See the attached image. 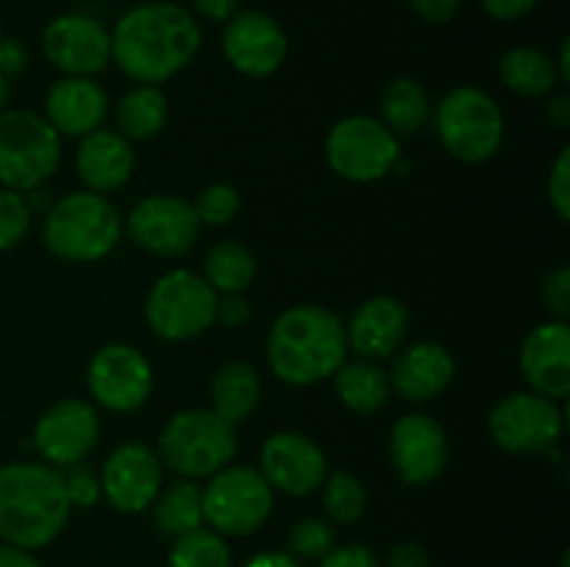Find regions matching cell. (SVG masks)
<instances>
[{"instance_id":"cell-1","label":"cell","mask_w":570,"mask_h":567,"mask_svg":"<svg viewBox=\"0 0 570 567\" xmlns=\"http://www.w3.org/2000/svg\"><path fill=\"white\" fill-rule=\"evenodd\" d=\"M204 31L193 11L167 0L128 9L111 28V61L126 78L148 87L170 81L193 64Z\"/></svg>"},{"instance_id":"cell-2","label":"cell","mask_w":570,"mask_h":567,"mask_svg":"<svg viewBox=\"0 0 570 567\" xmlns=\"http://www.w3.org/2000/svg\"><path fill=\"white\" fill-rule=\"evenodd\" d=\"M348 356L345 322L315 304L289 306L267 334V365L289 387H312L337 372Z\"/></svg>"},{"instance_id":"cell-3","label":"cell","mask_w":570,"mask_h":567,"mask_svg":"<svg viewBox=\"0 0 570 567\" xmlns=\"http://www.w3.org/2000/svg\"><path fill=\"white\" fill-rule=\"evenodd\" d=\"M61 470L45 461L0 467V543L37 550L53 543L70 520Z\"/></svg>"},{"instance_id":"cell-4","label":"cell","mask_w":570,"mask_h":567,"mask_svg":"<svg viewBox=\"0 0 570 567\" xmlns=\"http://www.w3.org/2000/svg\"><path fill=\"white\" fill-rule=\"evenodd\" d=\"M122 237V217L117 206L100 192H70L50 206L42 222V242L56 259L89 265L117 248Z\"/></svg>"},{"instance_id":"cell-5","label":"cell","mask_w":570,"mask_h":567,"mask_svg":"<svg viewBox=\"0 0 570 567\" xmlns=\"http://www.w3.org/2000/svg\"><path fill=\"white\" fill-rule=\"evenodd\" d=\"M159 459L181 478H212L237 456L232 422L212 409H184L165 422L159 434Z\"/></svg>"},{"instance_id":"cell-6","label":"cell","mask_w":570,"mask_h":567,"mask_svg":"<svg viewBox=\"0 0 570 567\" xmlns=\"http://www.w3.org/2000/svg\"><path fill=\"white\" fill-rule=\"evenodd\" d=\"M434 126L443 148L465 165H482L493 159L504 142L501 106L476 87L451 89L440 100Z\"/></svg>"},{"instance_id":"cell-7","label":"cell","mask_w":570,"mask_h":567,"mask_svg":"<svg viewBox=\"0 0 570 567\" xmlns=\"http://www.w3.org/2000/svg\"><path fill=\"white\" fill-rule=\"evenodd\" d=\"M61 161V137L33 111H0V183L17 192L42 187Z\"/></svg>"},{"instance_id":"cell-8","label":"cell","mask_w":570,"mask_h":567,"mask_svg":"<svg viewBox=\"0 0 570 567\" xmlns=\"http://www.w3.org/2000/svg\"><path fill=\"white\" fill-rule=\"evenodd\" d=\"M273 515V489L256 467L228 465L204 487V523L220 537H250Z\"/></svg>"},{"instance_id":"cell-9","label":"cell","mask_w":570,"mask_h":567,"mask_svg":"<svg viewBox=\"0 0 570 567\" xmlns=\"http://www.w3.org/2000/svg\"><path fill=\"white\" fill-rule=\"evenodd\" d=\"M217 292L193 270H170L150 287L145 317L154 334L170 342H187L215 326Z\"/></svg>"},{"instance_id":"cell-10","label":"cell","mask_w":570,"mask_h":567,"mask_svg":"<svg viewBox=\"0 0 570 567\" xmlns=\"http://www.w3.org/2000/svg\"><path fill=\"white\" fill-rule=\"evenodd\" d=\"M399 137L373 117L354 115L340 120L326 137V161L340 178L371 183L399 165Z\"/></svg>"},{"instance_id":"cell-11","label":"cell","mask_w":570,"mask_h":567,"mask_svg":"<svg viewBox=\"0 0 570 567\" xmlns=\"http://www.w3.org/2000/svg\"><path fill=\"white\" fill-rule=\"evenodd\" d=\"M490 437L507 454H546L560 442L566 431L562 409L557 400L523 389L501 398L490 411Z\"/></svg>"},{"instance_id":"cell-12","label":"cell","mask_w":570,"mask_h":567,"mask_svg":"<svg viewBox=\"0 0 570 567\" xmlns=\"http://www.w3.org/2000/svg\"><path fill=\"white\" fill-rule=\"evenodd\" d=\"M89 395L109 411H137L154 392V367L148 356L126 342H109L89 359Z\"/></svg>"},{"instance_id":"cell-13","label":"cell","mask_w":570,"mask_h":567,"mask_svg":"<svg viewBox=\"0 0 570 567\" xmlns=\"http://www.w3.org/2000/svg\"><path fill=\"white\" fill-rule=\"evenodd\" d=\"M100 437V417L92 404L81 398H65L50 406L33 426L31 445L45 465L67 470L81 465Z\"/></svg>"},{"instance_id":"cell-14","label":"cell","mask_w":570,"mask_h":567,"mask_svg":"<svg viewBox=\"0 0 570 567\" xmlns=\"http://www.w3.org/2000/svg\"><path fill=\"white\" fill-rule=\"evenodd\" d=\"M165 487V465L159 454L145 442H122L106 456L100 472V495L111 509L122 515H139L150 509Z\"/></svg>"},{"instance_id":"cell-15","label":"cell","mask_w":570,"mask_h":567,"mask_svg":"<svg viewBox=\"0 0 570 567\" xmlns=\"http://www.w3.org/2000/svg\"><path fill=\"white\" fill-rule=\"evenodd\" d=\"M42 53L65 76L92 78L111 61V31L95 17L70 11L48 22Z\"/></svg>"},{"instance_id":"cell-16","label":"cell","mask_w":570,"mask_h":567,"mask_svg":"<svg viewBox=\"0 0 570 567\" xmlns=\"http://www.w3.org/2000/svg\"><path fill=\"white\" fill-rule=\"evenodd\" d=\"M128 237L154 256H184L200 233L195 206L178 195H150L126 220Z\"/></svg>"},{"instance_id":"cell-17","label":"cell","mask_w":570,"mask_h":567,"mask_svg":"<svg viewBox=\"0 0 570 567\" xmlns=\"http://www.w3.org/2000/svg\"><path fill=\"white\" fill-rule=\"evenodd\" d=\"M273 493H284L289 498H301L315 489L328 476L326 454L315 439L298 431H278L265 439L259 450V467Z\"/></svg>"},{"instance_id":"cell-18","label":"cell","mask_w":570,"mask_h":567,"mask_svg":"<svg viewBox=\"0 0 570 567\" xmlns=\"http://www.w3.org/2000/svg\"><path fill=\"white\" fill-rule=\"evenodd\" d=\"M287 33L265 11H237L223 31V56L248 78H267L287 59Z\"/></svg>"},{"instance_id":"cell-19","label":"cell","mask_w":570,"mask_h":567,"mask_svg":"<svg viewBox=\"0 0 570 567\" xmlns=\"http://www.w3.org/2000/svg\"><path fill=\"white\" fill-rule=\"evenodd\" d=\"M390 459L395 472L412 487H426L449 465V437L434 417L412 411L399 417L390 431Z\"/></svg>"},{"instance_id":"cell-20","label":"cell","mask_w":570,"mask_h":567,"mask_svg":"<svg viewBox=\"0 0 570 567\" xmlns=\"http://www.w3.org/2000/svg\"><path fill=\"white\" fill-rule=\"evenodd\" d=\"M521 376L532 392L551 400H566L570 395V328L568 320L540 322L527 334L521 345Z\"/></svg>"},{"instance_id":"cell-21","label":"cell","mask_w":570,"mask_h":567,"mask_svg":"<svg viewBox=\"0 0 570 567\" xmlns=\"http://www.w3.org/2000/svg\"><path fill=\"white\" fill-rule=\"evenodd\" d=\"M109 115V94L95 78L65 76L48 89L45 98V120L56 128L59 137L83 139L87 133L104 128Z\"/></svg>"},{"instance_id":"cell-22","label":"cell","mask_w":570,"mask_h":567,"mask_svg":"<svg viewBox=\"0 0 570 567\" xmlns=\"http://www.w3.org/2000/svg\"><path fill=\"white\" fill-rule=\"evenodd\" d=\"M406 331H410L406 306L393 295H373L354 311L351 322L345 326V339L360 359L379 361L401 348Z\"/></svg>"},{"instance_id":"cell-23","label":"cell","mask_w":570,"mask_h":567,"mask_svg":"<svg viewBox=\"0 0 570 567\" xmlns=\"http://www.w3.org/2000/svg\"><path fill=\"white\" fill-rule=\"evenodd\" d=\"M456 361L440 342H415L393 361L390 387L410 404H429L454 381Z\"/></svg>"},{"instance_id":"cell-24","label":"cell","mask_w":570,"mask_h":567,"mask_svg":"<svg viewBox=\"0 0 570 567\" xmlns=\"http://www.w3.org/2000/svg\"><path fill=\"white\" fill-rule=\"evenodd\" d=\"M137 156L120 131L98 128L87 133L76 150V172L89 192H115L131 178Z\"/></svg>"},{"instance_id":"cell-25","label":"cell","mask_w":570,"mask_h":567,"mask_svg":"<svg viewBox=\"0 0 570 567\" xmlns=\"http://www.w3.org/2000/svg\"><path fill=\"white\" fill-rule=\"evenodd\" d=\"M209 398L212 411L220 415L223 420L232 422V426L245 422L256 409H259V372H256V367L248 365V361H226V365L212 376Z\"/></svg>"},{"instance_id":"cell-26","label":"cell","mask_w":570,"mask_h":567,"mask_svg":"<svg viewBox=\"0 0 570 567\" xmlns=\"http://www.w3.org/2000/svg\"><path fill=\"white\" fill-rule=\"evenodd\" d=\"M334 392L345 409L356 415H376L387 404L390 376L371 359H345L334 372Z\"/></svg>"},{"instance_id":"cell-27","label":"cell","mask_w":570,"mask_h":567,"mask_svg":"<svg viewBox=\"0 0 570 567\" xmlns=\"http://www.w3.org/2000/svg\"><path fill=\"white\" fill-rule=\"evenodd\" d=\"M154 509V523L165 537H184V534L204 528V489L189 478H176L159 489Z\"/></svg>"},{"instance_id":"cell-28","label":"cell","mask_w":570,"mask_h":567,"mask_svg":"<svg viewBox=\"0 0 570 567\" xmlns=\"http://www.w3.org/2000/svg\"><path fill=\"white\" fill-rule=\"evenodd\" d=\"M499 76L507 89L523 98H543L560 83L557 64L549 53L538 48H512L501 56Z\"/></svg>"},{"instance_id":"cell-29","label":"cell","mask_w":570,"mask_h":567,"mask_svg":"<svg viewBox=\"0 0 570 567\" xmlns=\"http://www.w3.org/2000/svg\"><path fill=\"white\" fill-rule=\"evenodd\" d=\"M432 115L429 94L415 78H393L382 92V122L395 137H410L426 126Z\"/></svg>"},{"instance_id":"cell-30","label":"cell","mask_w":570,"mask_h":567,"mask_svg":"<svg viewBox=\"0 0 570 567\" xmlns=\"http://www.w3.org/2000/svg\"><path fill=\"white\" fill-rule=\"evenodd\" d=\"M167 98L159 87L139 83L131 92H126L117 103V128L122 137L131 139H154L167 122Z\"/></svg>"},{"instance_id":"cell-31","label":"cell","mask_w":570,"mask_h":567,"mask_svg":"<svg viewBox=\"0 0 570 567\" xmlns=\"http://www.w3.org/2000/svg\"><path fill=\"white\" fill-rule=\"evenodd\" d=\"M204 278L217 295L245 292L256 278V259L243 242L228 239V242L215 245L206 256Z\"/></svg>"},{"instance_id":"cell-32","label":"cell","mask_w":570,"mask_h":567,"mask_svg":"<svg viewBox=\"0 0 570 567\" xmlns=\"http://www.w3.org/2000/svg\"><path fill=\"white\" fill-rule=\"evenodd\" d=\"M167 567H234V556L226 537L212 528H195L173 539Z\"/></svg>"},{"instance_id":"cell-33","label":"cell","mask_w":570,"mask_h":567,"mask_svg":"<svg viewBox=\"0 0 570 567\" xmlns=\"http://www.w3.org/2000/svg\"><path fill=\"white\" fill-rule=\"evenodd\" d=\"M321 487L323 509H326V515L334 523L351 526V523H356L365 515L367 493L356 476H351V472H332V476H326V481Z\"/></svg>"},{"instance_id":"cell-34","label":"cell","mask_w":570,"mask_h":567,"mask_svg":"<svg viewBox=\"0 0 570 567\" xmlns=\"http://www.w3.org/2000/svg\"><path fill=\"white\" fill-rule=\"evenodd\" d=\"M334 548V528L321 517H301L287 534V554L298 561H321Z\"/></svg>"},{"instance_id":"cell-35","label":"cell","mask_w":570,"mask_h":567,"mask_svg":"<svg viewBox=\"0 0 570 567\" xmlns=\"http://www.w3.org/2000/svg\"><path fill=\"white\" fill-rule=\"evenodd\" d=\"M31 228V203L17 189H0V253L17 248Z\"/></svg>"},{"instance_id":"cell-36","label":"cell","mask_w":570,"mask_h":567,"mask_svg":"<svg viewBox=\"0 0 570 567\" xmlns=\"http://www.w3.org/2000/svg\"><path fill=\"white\" fill-rule=\"evenodd\" d=\"M193 206L200 226L220 228V226H228V222L237 217L243 200H239V192L232 187V183H209V187L198 195V200H195Z\"/></svg>"},{"instance_id":"cell-37","label":"cell","mask_w":570,"mask_h":567,"mask_svg":"<svg viewBox=\"0 0 570 567\" xmlns=\"http://www.w3.org/2000/svg\"><path fill=\"white\" fill-rule=\"evenodd\" d=\"M61 478H65V493L72 509L76 506L78 509H89L100 500V478L89 467L72 465L67 467V472H61Z\"/></svg>"},{"instance_id":"cell-38","label":"cell","mask_w":570,"mask_h":567,"mask_svg":"<svg viewBox=\"0 0 570 567\" xmlns=\"http://www.w3.org/2000/svg\"><path fill=\"white\" fill-rule=\"evenodd\" d=\"M549 200L562 222L570 220V148H562L549 176Z\"/></svg>"},{"instance_id":"cell-39","label":"cell","mask_w":570,"mask_h":567,"mask_svg":"<svg viewBox=\"0 0 570 567\" xmlns=\"http://www.w3.org/2000/svg\"><path fill=\"white\" fill-rule=\"evenodd\" d=\"M543 304L557 320H568L570 315V270L568 267H557L546 276L543 281Z\"/></svg>"},{"instance_id":"cell-40","label":"cell","mask_w":570,"mask_h":567,"mask_svg":"<svg viewBox=\"0 0 570 567\" xmlns=\"http://www.w3.org/2000/svg\"><path fill=\"white\" fill-rule=\"evenodd\" d=\"M317 567H382V559L376 556V550L367 548L362 543H348V545H334Z\"/></svg>"},{"instance_id":"cell-41","label":"cell","mask_w":570,"mask_h":567,"mask_svg":"<svg viewBox=\"0 0 570 567\" xmlns=\"http://www.w3.org/2000/svg\"><path fill=\"white\" fill-rule=\"evenodd\" d=\"M250 320V304L243 298V292L217 295L215 322H223L226 328H243Z\"/></svg>"},{"instance_id":"cell-42","label":"cell","mask_w":570,"mask_h":567,"mask_svg":"<svg viewBox=\"0 0 570 567\" xmlns=\"http://www.w3.org/2000/svg\"><path fill=\"white\" fill-rule=\"evenodd\" d=\"M538 6L540 0H482V9L499 22L523 20V17L532 14Z\"/></svg>"},{"instance_id":"cell-43","label":"cell","mask_w":570,"mask_h":567,"mask_svg":"<svg viewBox=\"0 0 570 567\" xmlns=\"http://www.w3.org/2000/svg\"><path fill=\"white\" fill-rule=\"evenodd\" d=\"M28 67V50L26 44L17 42V39L0 37V76L9 81L17 78Z\"/></svg>"},{"instance_id":"cell-44","label":"cell","mask_w":570,"mask_h":567,"mask_svg":"<svg viewBox=\"0 0 570 567\" xmlns=\"http://www.w3.org/2000/svg\"><path fill=\"white\" fill-rule=\"evenodd\" d=\"M382 567H432L429 550L417 543H399L390 548Z\"/></svg>"},{"instance_id":"cell-45","label":"cell","mask_w":570,"mask_h":567,"mask_svg":"<svg viewBox=\"0 0 570 567\" xmlns=\"http://www.w3.org/2000/svg\"><path fill=\"white\" fill-rule=\"evenodd\" d=\"M410 9L426 22H449L460 11L462 0H406Z\"/></svg>"},{"instance_id":"cell-46","label":"cell","mask_w":570,"mask_h":567,"mask_svg":"<svg viewBox=\"0 0 570 567\" xmlns=\"http://www.w3.org/2000/svg\"><path fill=\"white\" fill-rule=\"evenodd\" d=\"M193 11L209 22H228L239 11V0H193Z\"/></svg>"},{"instance_id":"cell-47","label":"cell","mask_w":570,"mask_h":567,"mask_svg":"<svg viewBox=\"0 0 570 567\" xmlns=\"http://www.w3.org/2000/svg\"><path fill=\"white\" fill-rule=\"evenodd\" d=\"M243 567H304V561L289 556L287 550H262V554L250 556Z\"/></svg>"},{"instance_id":"cell-48","label":"cell","mask_w":570,"mask_h":567,"mask_svg":"<svg viewBox=\"0 0 570 567\" xmlns=\"http://www.w3.org/2000/svg\"><path fill=\"white\" fill-rule=\"evenodd\" d=\"M0 567H42L37 561V556L26 548H17V545L0 543Z\"/></svg>"},{"instance_id":"cell-49","label":"cell","mask_w":570,"mask_h":567,"mask_svg":"<svg viewBox=\"0 0 570 567\" xmlns=\"http://www.w3.org/2000/svg\"><path fill=\"white\" fill-rule=\"evenodd\" d=\"M546 115H549V120L554 122L557 128H566L570 126V94H554V98H549V109H546Z\"/></svg>"},{"instance_id":"cell-50","label":"cell","mask_w":570,"mask_h":567,"mask_svg":"<svg viewBox=\"0 0 570 567\" xmlns=\"http://www.w3.org/2000/svg\"><path fill=\"white\" fill-rule=\"evenodd\" d=\"M554 64H557V76H560V81L562 83H570V44H568V39H566V42H562L560 59H557Z\"/></svg>"},{"instance_id":"cell-51","label":"cell","mask_w":570,"mask_h":567,"mask_svg":"<svg viewBox=\"0 0 570 567\" xmlns=\"http://www.w3.org/2000/svg\"><path fill=\"white\" fill-rule=\"evenodd\" d=\"M6 98H9V81H6V78L0 76V111H3Z\"/></svg>"},{"instance_id":"cell-52","label":"cell","mask_w":570,"mask_h":567,"mask_svg":"<svg viewBox=\"0 0 570 567\" xmlns=\"http://www.w3.org/2000/svg\"><path fill=\"white\" fill-rule=\"evenodd\" d=\"M570 565V559H568V554L566 556H562V567H568Z\"/></svg>"},{"instance_id":"cell-53","label":"cell","mask_w":570,"mask_h":567,"mask_svg":"<svg viewBox=\"0 0 570 567\" xmlns=\"http://www.w3.org/2000/svg\"><path fill=\"white\" fill-rule=\"evenodd\" d=\"M0 37H3V28H0Z\"/></svg>"}]
</instances>
